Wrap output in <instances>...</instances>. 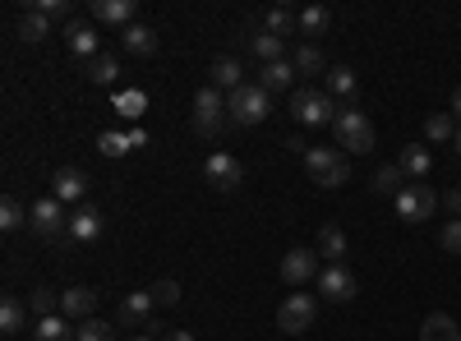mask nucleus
Segmentation results:
<instances>
[{
	"instance_id": "obj_35",
	"label": "nucleus",
	"mask_w": 461,
	"mask_h": 341,
	"mask_svg": "<svg viewBox=\"0 0 461 341\" xmlns=\"http://www.w3.org/2000/svg\"><path fill=\"white\" fill-rule=\"evenodd\" d=\"M28 310H32L37 319H56V314H60V295L47 291V286H37V291L28 295Z\"/></svg>"
},
{
	"instance_id": "obj_8",
	"label": "nucleus",
	"mask_w": 461,
	"mask_h": 341,
	"mask_svg": "<svg viewBox=\"0 0 461 341\" xmlns=\"http://www.w3.org/2000/svg\"><path fill=\"white\" fill-rule=\"evenodd\" d=\"M434 208H438V194H434L429 184H406L402 194H397V217H402V221H411V226L429 221V217H434Z\"/></svg>"
},
{
	"instance_id": "obj_29",
	"label": "nucleus",
	"mask_w": 461,
	"mask_h": 341,
	"mask_svg": "<svg viewBox=\"0 0 461 341\" xmlns=\"http://www.w3.org/2000/svg\"><path fill=\"white\" fill-rule=\"evenodd\" d=\"M319 258H328V263H341V258H346V236H341V226L323 221V231H319Z\"/></svg>"
},
{
	"instance_id": "obj_36",
	"label": "nucleus",
	"mask_w": 461,
	"mask_h": 341,
	"mask_svg": "<svg viewBox=\"0 0 461 341\" xmlns=\"http://www.w3.org/2000/svg\"><path fill=\"white\" fill-rule=\"evenodd\" d=\"M74 341H115V328L102 323V319H88V323L74 328Z\"/></svg>"
},
{
	"instance_id": "obj_43",
	"label": "nucleus",
	"mask_w": 461,
	"mask_h": 341,
	"mask_svg": "<svg viewBox=\"0 0 461 341\" xmlns=\"http://www.w3.org/2000/svg\"><path fill=\"white\" fill-rule=\"evenodd\" d=\"M148 332H152V337H158V341H194V332H180V328L171 332V328H158V323H152Z\"/></svg>"
},
{
	"instance_id": "obj_28",
	"label": "nucleus",
	"mask_w": 461,
	"mask_h": 341,
	"mask_svg": "<svg viewBox=\"0 0 461 341\" xmlns=\"http://www.w3.org/2000/svg\"><path fill=\"white\" fill-rule=\"evenodd\" d=\"M84 74H88V84H115V74H121V60H115L111 51H102V56H93L88 65H84Z\"/></svg>"
},
{
	"instance_id": "obj_47",
	"label": "nucleus",
	"mask_w": 461,
	"mask_h": 341,
	"mask_svg": "<svg viewBox=\"0 0 461 341\" xmlns=\"http://www.w3.org/2000/svg\"><path fill=\"white\" fill-rule=\"evenodd\" d=\"M452 116H456V121H461V84H456V88H452Z\"/></svg>"
},
{
	"instance_id": "obj_42",
	"label": "nucleus",
	"mask_w": 461,
	"mask_h": 341,
	"mask_svg": "<svg viewBox=\"0 0 461 341\" xmlns=\"http://www.w3.org/2000/svg\"><path fill=\"white\" fill-rule=\"evenodd\" d=\"M438 240H443L447 254H461V217H452V221L443 226V236H438Z\"/></svg>"
},
{
	"instance_id": "obj_7",
	"label": "nucleus",
	"mask_w": 461,
	"mask_h": 341,
	"mask_svg": "<svg viewBox=\"0 0 461 341\" xmlns=\"http://www.w3.org/2000/svg\"><path fill=\"white\" fill-rule=\"evenodd\" d=\"M319 295L332 300V305H346V300L360 295V282H356V273L346 268V263H323L319 268Z\"/></svg>"
},
{
	"instance_id": "obj_38",
	"label": "nucleus",
	"mask_w": 461,
	"mask_h": 341,
	"mask_svg": "<svg viewBox=\"0 0 461 341\" xmlns=\"http://www.w3.org/2000/svg\"><path fill=\"white\" fill-rule=\"evenodd\" d=\"M148 291H152V305H158V310H167V305H176V300H180V282H171V277L152 282Z\"/></svg>"
},
{
	"instance_id": "obj_4",
	"label": "nucleus",
	"mask_w": 461,
	"mask_h": 341,
	"mask_svg": "<svg viewBox=\"0 0 461 341\" xmlns=\"http://www.w3.org/2000/svg\"><path fill=\"white\" fill-rule=\"evenodd\" d=\"M337 111H341V106H337L323 88H295V93H291V116H295L300 125H332Z\"/></svg>"
},
{
	"instance_id": "obj_17",
	"label": "nucleus",
	"mask_w": 461,
	"mask_h": 341,
	"mask_svg": "<svg viewBox=\"0 0 461 341\" xmlns=\"http://www.w3.org/2000/svg\"><path fill=\"white\" fill-rule=\"evenodd\" d=\"M93 310H97V291H93V286H69V291L60 295V314H65V319L88 323Z\"/></svg>"
},
{
	"instance_id": "obj_12",
	"label": "nucleus",
	"mask_w": 461,
	"mask_h": 341,
	"mask_svg": "<svg viewBox=\"0 0 461 341\" xmlns=\"http://www.w3.org/2000/svg\"><path fill=\"white\" fill-rule=\"evenodd\" d=\"M65 47L79 56L84 65L93 60V56H102V42H97V32H93V23H84V19H69L65 23Z\"/></svg>"
},
{
	"instance_id": "obj_10",
	"label": "nucleus",
	"mask_w": 461,
	"mask_h": 341,
	"mask_svg": "<svg viewBox=\"0 0 461 341\" xmlns=\"http://www.w3.org/2000/svg\"><path fill=\"white\" fill-rule=\"evenodd\" d=\"M203 175L212 180V189H221V194H236V189L245 184V166H240V157H230V153H212L203 162Z\"/></svg>"
},
{
	"instance_id": "obj_5",
	"label": "nucleus",
	"mask_w": 461,
	"mask_h": 341,
	"mask_svg": "<svg viewBox=\"0 0 461 341\" xmlns=\"http://www.w3.org/2000/svg\"><path fill=\"white\" fill-rule=\"evenodd\" d=\"M226 93L221 88H212V84H203L199 93H194V130L203 134V139H217L221 130H226Z\"/></svg>"
},
{
	"instance_id": "obj_33",
	"label": "nucleus",
	"mask_w": 461,
	"mask_h": 341,
	"mask_svg": "<svg viewBox=\"0 0 461 341\" xmlns=\"http://www.w3.org/2000/svg\"><path fill=\"white\" fill-rule=\"evenodd\" d=\"M425 134H429V143H447V139H456V116H452V111H434V116L425 121Z\"/></svg>"
},
{
	"instance_id": "obj_45",
	"label": "nucleus",
	"mask_w": 461,
	"mask_h": 341,
	"mask_svg": "<svg viewBox=\"0 0 461 341\" xmlns=\"http://www.w3.org/2000/svg\"><path fill=\"white\" fill-rule=\"evenodd\" d=\"M286 148H291V153H300V157H304V153H310V143H304L300 134H291V139H286Z\"/></svg>"
},
{
	"instance_id": "obj_46",
	"label": "nucleus",
	"mask_w": 461,
	"mask_h": 341,
	"mask_svg": "<svg viewBox=\"0 0 461 341\" xmlns=\"http://www.w3.org/2000/svg\"><path fill=\"white\" fill-rule=\"evenodd\" d=\"M143 143H148V134H143V125H134L130 130V148H143Z\"/></svg>"
},
{
	"instance_id": "obj_39",
	"label": "nucleus",
	"mask_w": 461,
	"mask_h": 341,
	"mask_svg": "<svg viewBox=\"0 0 461 341\" xmlns=\"http://www.w3.org/2000/svg\"><path fill=\"white\" fill-rule=\"evenodd\" d=\"M23 221H28V208L10 194L5 203H0V226H5V231H14V226H23Z\"/></svg>"
},
{
	"instance_id": "obj_2",
	"label": "nucleus",
	"mask_w": 461,
	"mask_h": 341,
	"mask_svg": "<svg viewBox=\"0 0 461 341\" xmlns=\"http://www.w3.org/2000/svg\"><path fill=\"white\" fill-rule=\"evenodd\" d=\"M304 171H310V180L323 184V189H337V184L351 180V162H346L341 148H310V153H304Z\"/></svg>"
},
{
	"instance_id": "obj_30",
	"label": "nucleus",
	"mask_w": 461,
	"mask_h": 341,
	"mask_svg": "<svg viewBox=\"0 0 461 341\" xmlns=\"http://www.w3.org/2000/svg\"><path fill=\"white\" fill-rule=\"evenodd\" d=\"M23 323H28L23 300H19V295H5V305H0V332L14 337V332H23Z\"/></svg>"
},
{
	"instance_id": "obj_19",
	"label": "nucleus",
	"mask_w": 461,
	"mask_h": 341,
	"mask_svg": "<svg viewBox=\"0 0 461 341\" xmlns=\"http://www.w3.org/2000/svg\"><path fill=\"white\" fill-rule=\"evenodd\" d=\"M84 194H88V175L79 166H60L56 171V199L60 203H84Z\"/></svg>"
},
{
	"instance_id": "obj_22",
	"label": "nucleus",
	"mask_w": 461,
	"mask_h": 341,
	"mask_svg": "<svg viewBox=\"0 0 461 341\" xmlns=\"http://www.w3.org/2000/svg\"><path fill=\"white\" fill-rule=\"evenodd\" d=\"M291 79H295V65H291V60H273V65L258 69V88H263V93H286Z\"/></svg>"
},
{
	"instance_id": "obj_24",
	"label": "nucleus",
	"mask_w": 461,
	"mask_h": 341,
	"mask_svg": "<svg viewBox=\"0 0 461 341\" xmlns=\"http://www.w3.org/2000/svg\"><path fill=\"white\" fill-rule=\"evenodd\" d=\"M402 180H406V175H402V166H397V162H388V166H378V171H374V180H369V184H374V194H383V199H397L402 189H406Z\"/></svg>"
},
{
	"instance_id": "obj_20",
	"label": "nucleus",
	"mask_w": 461,
	"mask_h": 341,
	"mask_svg": "<svg viewBox=\"0 0 461 341\" xmlns=\"http://www.w3.org/2000/svg\"><path fill=\"white\" fill-rule=\"evenodd\" d=\"M397 166H402V175L406 180H425L429 175V166H434V157H429V148H420V143H406L402 153H397Z\"/></svg>"
},
{
	"instance_id": "obj_27",
	"label": "nucleus",
	"mask_w": 461,
	"mask_h": 341,
	"mask_svg": "<svg viewBox=\"0 0 461 341\" xmlns=\"http://www.w3.org/2000/svg\"><path fill=\"white\" fill-rule=\"evenodd\" d=\"M258 23H263L267 32H273V37H282V42H286V37H291V32L300 28V14H291L286 5H273V10H267V14L258 19Z\"/></svg>"
},
{
	"instance_id": "obj_11",
	"label": "nucleus",
	"mask_w": 461,
	"mask_h": 341,
	"mask_svg": "<svg viewBox=\"0 0 461 341\" xmlns=\"http://www.w3.org/2000/svg\"><path fill=\"white\" fill-rule=\"evenodd\" d=\"M152 310H158V305H152V291H134V295H125L121 300V310H115V323H121V328H152Z\"/></svg>"
},
{
	"instance_id": "obj_31",
	"label": "nucleus",
	"mask_w": 461,
	"mask_h": 341,
	"mask_svg": "<svg viewBox=\"0 0 461 341\" xmlns=\"http://www.w3.org/2000/svg\"><path fill=\"white\" fill-rule=\"evenodd\" d=\"M32 341H74V328H69L65 314H56V319H37Z\"/></svg>"
},
{
	"instance_id": "obj_23",
	"label": "nucleus",
	"mask_w": 461,
	"mask_h": 341,
	"mask_svg": "<svg viewBox=\"0 0 461 341\" xmlns=\"http://www.w3.org/2000/svg\"><path fill=\"white\" fill-rule=\"evenodd\" d=\"M121 47H125L130 56H152V51H158V32H152L148 23H130V28L121 32Z\"/></svg>"
},
{
	"instance_id": "obj_49",
	"label": "nucleus",
	"mask_w": 461,
	"mask_h": 341,
	"mask_svg": "<svg viewBox=\"0 0 461 341\" xmlns=\"http://www.w3.org/2000/svg\"><path fill=\"white\" fill-rule=\"evenodd\" d=\"M452 143H456V153H461V130H456V139H452Z\"/></svg>"
},
{
	"instance_id": "obj_3",
	"label": "nucleus",
	"mask_w": 461,
	"mask_h": 341,
	"mask_svg": "<svg viewBox=\"0 0 461 341\" xmlns=\"http://www.w3.org/2000/svg\"><path fill=\"white\" fill-rule=\"evenodd\" d=\"M332 134H337V143L346 148V153H374V125H369L365 111H356V106H341L337 111Z\"/></svg>"
},
{
	"instance_id": "obj_6",
	"label": "nucleus",
	"mask_w": 461,
	"mask_h": 341,
	"mask_svg": "<svg viewBox=\"0 0 461 341\" xmlns=\"http://www.w3.org/2000/svg\"><path fill=\"white\" fill-rule=\"evenodd\" d=\"M28 226L42 240H65V231H69V217H65V203L51 194V199H37L32 208H28Z\"/></svg>"
},
{
	"instance_id": "obj_32",
	"label": "nucleus",
	"mask_w": 461,
	"mask_h": 341,
	"mask_svg": "<svg viewBox=\"0 0 461 341\" xmlns=\"http://www.w3.org/2000/svg\"><path fill=\"white\" fill-rule=\"evenodd\" d=\"M291 65H295V74H328V69H323V51H319L314 42H300L295 56H291Z\"/></svg>"
},
{
	"instance_id": "obj_9",
	"label": "nucleus",
	"mask_w": 461,
	"mask_h": 341,
	"mask_svg": "<svg viewBox=\"0 0 461 341\" xmlns=\"http://www.w3.org/2000/svg\"><path fill=\"white\" fill-rule=\"evenodd\" d=\"M314 314H319V300H314V295H304V291H295V295H286V300H282V310H277V328H282V332H310Z\"/></svg>"
},
{
	"instance_id": "obj_40",
	"label": "nucleus",
	"mask_w": 461,
	"mask_h": 341,
	"mask_svg": "<svg viewBox=\"0 0 461 341\" xmlns=\"http://www.w3.org/2000/svg\"><path fill=\"white\" fill-rule=\"evenodd\" d=\"M143 106H148L143 93H121V97H115V111H121V116H130V121L143 116Z\"/></svg>"
},
{
	"instance_id": "obj_15",
	"label": "nucleus",
	"mask_w": 461,
	"mask_h": 341,
	"mask_svg": "<svg viewBox=\"0 0 461 341\" xmlns=\"http://www.w3.org/2000/svg\"><path fill=\"white\" fill-rule=\"evenodd\" d=\"M323 93H328L332 102H341V106H356V93H360V84H356V74L346 69V65H332V69L323 74Z\"/></svg>"
},
{
	"instance_id": "obj_48",
	"label": "nucleus",
	"mask_w": 461,
	"mask_h": 341,
	"mask_svg": "<svg viewBox=\"0 0 461 341\" xmlns=\"http://www.w3.org/2000/svg\"><path fill=\"white\" fill-rule=\"evenodd\" d=\"M130 341H158V337H152V332H134Z\"/></svg>"
},
{
	"instance_id": "obj_44",
	"label": "nucleus",
	"mask_w": 461,
	"mask_h": 341,
	"mask_svg": "<svg viewBox=\"0 0 461 341\" xmlns=\"http://www.w3.org/2000/svg\"><path fill=\"white\" fill-rule=\"evenodd\" d=\"M443 208H447L452 217H461V189H447V194H443Z\"/></svg>"
},
{
	"instance_id": "obj_26",
	"label": "nucleus",
	"mask_w": 461,
	"mask_h": 341,
	"mask_svg": "<svg viewBox=\"0 0 461 341\" xmlns=\"http://www.w3.org/2000/svg\"><path fill=\"white\" fill-rule=\"evenodd\" d=\"M19 37H23V42H47V37H51V19L42 10H23L19 14Z\"/></svg>"
},
{
	"instance_id": "obj_34",
	"label": "nucleus",
	"mask_w": 461,
	"mask_h": 341,
	"mask_svg": "<svg viewBox=\"0 0 461 341\" xmlns=\"http://www.w3.org/2000/svg\"><path fill=\"white\" fill-rule=\"evenodd\" d=\"M328 23H332V14H328L323 5H310V10H300V32L310 37V42H314V37H323V32H328Z\"/></svg>"
},
{
	"instance_id": "obj_14",
	"label": "nucleus",
	"mask_w": 461,
	"mask_h": 341,
	"mask_svg": "<svg viewBox=\"0 0 461 341\" xmlns=\"http://www.w3.org/2000/svg\"><path fill=\"white\" fill-rule=\"evenodd\" d=\"M245 42H249V56H254V60H263V65L286 60V42H282V37H273L263 23H249V37H245Z\"/></svg>"
},
{
	"instance_id": "obj_21",
	"label": "nucleus",
	"mask_w": 461,
	"mask_h": 341,
	"mask_svg": "<svg viewBox=\"0 0 461 341\" xmlns=\"http://www.w3.org/2000/svg\"><path fill=\"white\" fill-rule=\"evenodd\" d=\"M208 74H212V88H221V93H236V88L245 84V69H240L236 56H217Z\"/></svg>"
},
{
	"instance_id": "obj_13",
	"label": "nucleus",
	"mask_w": 461,
	"mask_h": 341,
	"mask_svg": "<svg viewBox=\"0 0 461 341\" xmlns=\"http://www.w3.org/2000/svg\"><path fill=\"white\" fill-rule=\"evenodd\" d=\"M310 277H319V254L314 249H291L282 258V282L286 286H304Z\"/></svg>"
},
{
	"instance_id": "obj_37",
	"label": "nucleus",
	"mask_w": 461,
	"mask_h": 341,
	"mask_svg": "<svg viewBox=\"0 0 461 341\" xmlns=\"http://www.w3.org/2000/svg\"><path fill=\"white\" fill-rule=\"evenodd\" d=\"M97 148H102V157H125V153H130V134H121V130H102Z\"/></svg>"
},
{
	"instance_id": "obj_25",
	"label": "nucleus",
	"mask_w": 461,
	"mask_h": 341,
	"mask_svg": "<svg viewBox=\"0 0 461 341\" xmlns=\"http://www.w3.org/2000/svg\"><path fill=\"white\" fill-rule=\"evenodd\" d=\"M420 341H461L456 319H452V314H429L425 328H420Z\"/></svg>"
},
{
	"instance_id": "obj_16",
	"label": "nucleus",
	"mask_w": 461,
	"mask_h": 341,
	"mask_svg": "<svg viewBox=\"0 0 461 341\" xmlns=\"http://www.w3.org/2000/svg\"><path fill=\"white\" fill-rule=\"evenodd\" d=\"M102 226H106V221H102V212H97L93 203H84L79 212L69 217V231H65V240H79V245H93V240L102 236Z\"/></svg>"
},
{
	"instance_id": "obj_18",
	"label": "nucleus",
	"mask_w": 461,
	"mask_h": 341,
	"mask_svg": "<svg viewBox=\"0 0 461 341\" xmlns=\"http://www.w3.org/2000/svg\"><path fill=\"white\" fill-rule=\"evenodd\" d=\"M134 14H139L134 0H93V19H97V23H115L121 32L134 23Z\"/></svg>"
},
{
	"instance_id": "obj_41",
	"label": "nucleus",
	"mask_w": 461,
	"mask_h": 341,
	"mask_svg": "<svg viewBox=\"0 0 461 341\" xmlns=\"http://www.w3.org/2000/svg\"><path fill=\"white\" fill-rule=\"evenodd\" d=\"M28 10H42L47 19H65L69 23V5H65V0H28Z\"/></svg>"
},
{
	"instance_id": "obj_1",
	"label": "nucleus",
	"mask_w": 461,
	"mask_h": 341,
	"mask_svg": "<svg viewBox=\"0 0 461 341\" xmlns=\"http://www.w3.org/2000/svg\"><path fill=\"white\" fill-rule=\"evenodd\" d=\"M267 111H273V93H263L258 84H240L236 93H226L230 125H263Z\"/></svg>"
}]
</instances>
